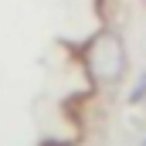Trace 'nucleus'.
<instances>
[{
  "instance_id": "nucleus-2",
  "label": "nucleus",
  "mask_w": 146,
  "mask_h": 146,
  "mask_svg": "<svg viewBox=\"0 0 146 146\" xmlns=\"http://www.w3.org/2000/svg\"><path fill=\"white\" fill-rule=\"evenodd\" d=\"M143 99H146V72L136 78V85L129 88V106H143Z\"/></svg>"
},
{
  "instance_id": "nucleus-3",
  "label": "nucleus",
  "mask_w": 146,
  "mask_h": 146,
  "mask_svg": "<svg viewBox=\"0 0 146 146\" xmlns=\"http://www.w3.org/2000/svg\"><path fill=\"white\" fill-rule=\"evenodd\" d=\"M139 146H146V139H143V143H139Z\"/></svg>"
},
{
  "instance_id": "nucleus-1",
  "label": "nucleus",
  "mask_w": 146,
  "mask_h": 146,
  "mask_svg": "<svg viewBox=\"0 0 146 146\" xmlns=\"http://www.w3.org/2000/svg\"><path fill=\"white\" fill-rule=\"evenodd\" d=\"M82 68L88 75L92 85H119L129 72V51H126V37L112 27H99L95 34L82 44Z\"/></svg>"
}]
</instances>
